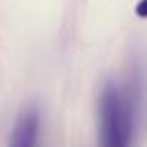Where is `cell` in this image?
Listing matches in <instances>:
<instances>
[{
	"mask_svg": "<svg viewBox=\"0 0 147 147\" xmlns=\"http://www.w3.org/2000/svg\"><path fill=\"white\" fill-rule=\"evenodd\" d=\"M100 144L106 147H125L130 144L134 130V104L129 97L108 82L99 100Z\"/></svg>",
	"mask_w": 147,
	"mask_h": 147,
	"instance_id": "obj_1",
	"label": "cell"
},
{
	"mask_svg": "<svg viewBox=\"0 0 147 147\" xmlns=\"http://www.w3.org/2000/svg\"><path fill=\"white\" fill-rule=\"evenodd\" d=\"M37 132H39V112L37 108L30 106L19 114L9 144L13 147H32L37 140Z\"/></svg>",
	"mask_w": 147,
	"mask_h": 147,
	"instance_id": "obj_2",
	"label": "cell"
},
{
	"mask_svg": "<svg viewBox=\"0 0 147 147\" xmlns=\"http://www.w3.org/2000/svg\"><path fill=\"white\" fill-rule=\"evenodd\" d=\"M136 15L142 19H147V0H140L136 4Z\"/></svg>",
	"mask_w": 147,
	"mask_h": 147,
	"instance_id": "obj_3",
	"label": "cell"
}]
</instances>
